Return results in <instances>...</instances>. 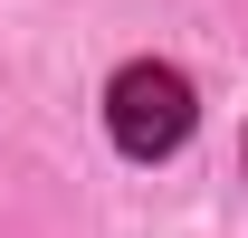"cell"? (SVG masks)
Listing matches in <instances>:
<instances>
[{
  "label": "cell",
  "mask_w": 248,
  "mask_h": 238,
  "mask_svg": "<svg viewBox=\"0 0 248 238\" xmlns=\"http://www.w3.org/2000/svg\"><path fill=\"white\" fill-rule=\"evenodd\" d=\"M105 124H115V143L134 152V162H153V152H172L191 134V86H182V67H153V58H134L105 86Z\"/></svg>",
  "instance_id": "obj_1"
}]
</instances>
